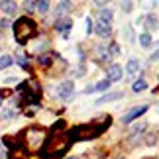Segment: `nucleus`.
I'll return each mask as SVG.
<instances>
[{
  "label": "nucleus",
  "instance_id": "obj_31",
  "mask_svg": "<svg viewBox=\"0 0 159 159\" xmlns=\"http://www.w3.org/2000/svg\"><path fill=\"white\" fill-rule=\"evenodd\" d=\"M151 61H159V49L155 51V53H151V57H149Z\"/></svg>",
  "mask_w": 159,
  "mask_h": 159
},
{
  "label": "nucleus",
  "instance_id": "obj_18",
  "mask_svg": "<svg viewBox=\"0 0 159 159\" xmlns=\"http://www.w3.org/2000/svg\"><path fill=\"white\" fill-rule=\"evenodd\" d=\"M35 10L41 12V14H45L47 10H49V2L47 0H41V2H35Z\"/></svg>",
  "mask_w": 159,
  "mask_h": 159
},
{
  "label": "nucleus",
  "instance_id": "obj_27",
  "mask_svg": "<svg viewBox=\"0 0 159 159\" xmlns=\"http://www.w3.org/2000/svg\"><path fill=\"white\" fill-rule=\"evenodd\" d=\"M14 116H16L14 110H4V118H14Z\"/></svg>",
  "mask_w": 159,
  "mask_h": 159
},
{
  "label": "nucleus",
  "instance_id": "obj_6",
  "mask_svg": "<svg viewBox=\"0 0 159 159\" xmlns=\"http://www.w3.org/2000/svg\"><path fill=\"white\" fill-rule=\"evenodd\" d=\"M145 112H148V106H138V108H132L130 112H126L124 116H122V122H124V124H132L134 120H138L139 116L145 114Z\"/></svg>",
  "mask_w": 159,
  "mask_h": 159
},
{
  "label": "nucleus",
  "instance_id": "obj_11",
  "mask_svg": "<svg viewBox=\"0 0 159 159\" xmlns=\"http://www.w3.org/2000/svg\"><path fill=\"white\" fill-rule=\"evenodd\" d=\"M118 98H122V93H110V94L100 96L94 104H104V102H112V100H118Z\"/></svg>",
  "mask_w": 159,
  "mask_h": 159
},
{
  "label": "nucleus",
  "instance_id": "obj_33",
  "mask_svg": "<svg viewBox=\"0 0 159 159\" xmlns=\"http://www.w3.org/2000/svg\"><path fill=\"white\" fill-rule=\"evenodd\" d=\"M67 159H79V157H67Z\"/></svg>",
  "mask_w": 159,
  "mask_h": 159
},
{
  "label": "nucleus",
  "instance_id": "obj_5",
  "mask_svg": "<svg viewBox=\"0 0 159 159\" xmlns=\"http://www.w3.org/2000/svg\"><path fill=\"white\" fill-rule=\"evenodd\" d=\"M73 93H75V84H73V81H63L57 87V90H55V94H57L59 98H63V100L71 98Z\"/></svg>",
  "mask_w": 159,
  "mask_h": 159
},
{
  "label": "nucleus",
  "instance_id": "obj_25",
  "mask_svg": "<svg viewBox=\"0 0 159 159\" xmlns=\"http://www.w3.org/2000/svg\"><path fill=\"white\" fill-rule=\"evenodd\" d=\"M18 63L26 69V67H28V57H26V55H18Z\"/></svg>",
  "mask_w": 159,
  "mask_h": 159
},
{
  "label": "nucleus",
  "instance_id": "obj_1",
  "mask_svg": "<svg viewBox=\"0 0 159 159\" xmlns=\"http://www.w3.org/2000/svg\"><path fill=\"white\" fill-rule=\"evenodd\" d=\"M71 145V136L69 134H51L47 138V142L43 143L39 155L43 159H55V157H61L65 155V151L69 149Z\"/></svg>",
  "mask_w": 159,
  "mask_h": 159
},
{
  "label": "nucleus",
  "instance_id": "obj_14",
  "mask_svg": "<svg viewBox=\"0 0 159 159\" xmlns=\"http://www.w3.org/2000/svg\"><path fill=\"white\" fill-rule=\"evenodd\" d=\"M108 89H110V81H106V79L94 84V93H106Z\"/></svg>",
  "mask_w": 159,
  "mask_h": 159
},
{
  "label": "nucleus",
  "instance_id": "obj_30",
  "mask_svg": "<svg viewBox=\"0 0 159 159\" xmlns=\"http://www.w3.org/2000/svg\"><path fill=\"white\" fill-rule=\"evenodd\" d=\"M93 93H94V87H93V84H89V87L84 89V94H93Z\"/></svg>",
  "mask_w": 159,
  "mask_h": 159
},
{
  "label": "nucleus",
  "instance_id": "obj_22",
  "mask_svg": "<svg viewBox=\"0 0 159 159\" xmlns=\"http://www.w3.org/2000/svg\"><path fill=\"white\" fill-rule=\"evenodd\" d=\"M100 20H104V22H112V12H110L108 8H104V10H100Z\"/></svg>",
  "mask_w": 159,
  "mask_h": 159
},
{
  "label": "nucleus",
  "instance_id": "obj_17",
  "mask_svg": "<svg viewBox=\"0 0 159 159\" xmlns=\"http://www.w3.org/2000/svg\"><path fill=\"white\" fill-rule=\"evenodd\" d=\"M151 41H153V39H151L149 34H142V35H139V45H142V47H149Z\"/></svg>",
  "mask_w": 159,
  "mask_h": 159
},
{
  "label": "nucleus",
  "instance_id": "obj_4",
  "mask_svg": "<svg viewBox=\"0 0 159 159\" xmlns=\"http://www.w3.org/2000/svg\"><path fill=\"white\" fill-rule=\"evenodd\" d=\"M24 138H26L30 148H38V145L41 143V139L45 138V132L41 130V128H30V130L24 134Z\"/></svg>",
  "mask_w": 159,
  "mask_h": 159
},
{
  "label": "nucleus",
  "instance_id": "obj_7",
  "mask_svg": "<svg viewBox=\"0 0 159 159\" xmlns=\"http://www.w3.org/2000/svg\"><path fill=\"white\" fill-rule=\"evenodd\" d=\"M71 26H73V20H71V18H59V20L55 22V30H57V32H61L65 38H67V34H69Z\"/></svg>",
  "mask_w": 159,
  "mask_h": 159
},
{
  "label": "nucleus",
  "instance_id": "obj_32",
  "mask_svg": "<svg viewBox=\"0 0 159 159\" xmlns=\"http://www.w3.org/2000/svg\"><path fill=\"white\" fill-rule=\"evenodd\" d=\"M0 26H2V28H8V26H10V22H8V20H6V18H4V20L0 22Z\"/></svg>",
  "mask_w": 159,
  "mask_h": 159
},
{
  "label": "nucleus",
  "instance_id": "obj_24",
  "mask_svg": "<svg viewBox=\"0 0 159 159\" xmlns=\"http://www.w3.org/2000/svg\"><path fill=\"white\" fill-rule=\"evenodd\" d=\"M145 128H148V124H138V126L132 130V136H138V134H142V132L145 130Z\"/></svg>",
  "mask_w": 159,
  "mask_h": 159
},
{
  "label": "nucleus",
  "instance_id": "obj_28",
  "mask_svg": "<svg viewBox=\"0 0 159 159\" xmlns=\"http://www.w3.org/2000/svg\"><path fill=\"white\" fill-rule=\"evenodd\" d=\"M155 139H157V138H155V134H151V136L145 139V142H148V145H151V143H155Z\"/></svg>",
  "mask_w": 159,
  "mask_h": 159
},
{
  "label": "nucleus",
  "instance_id": "obj_13",
  "mask_svg": "<svg viewBox=\"0 0 159 159\" xmlns=\"http://www.w3.org/2000/svg\"><path fill=\"white\" fill-rule=\"evenodd\" d=\"M96 55H98V59H100V61H110V53H108L106 47H102V45L96 47Z\"/></svg>",
  "mask_w": 159,
  "mask_h": 159
},
{
  "label": "nucleus",
  "instance_id": "obj_9",
  "mask_svg": "<svg viewBox=\"0 0 159 159\" xmlns=\"http://www.w3.org/2000/svg\"><path fill=\"white\" fill-rule=\"evenodd\" d=\"M96 34L100 35V38H108L110 34H112V28H110V24L108 22H104V20H98L96 22Z\"/></svg>",
  "mask_w": 159,
  "mask_h": 159
},
{
  "label": "nucleus",
  "instance_id": "obj_12",
  "mask_svg": "<svg viewBox=\"0 0 159 159\" xmlns=\"http://www.w3.org/2000/svg\"><path fill=\"white\" fill-rule=\"evenodd\" d=\"M126 71H128V75H136V73L139 71V61L138 59H130V61H128Z\"/></svg>",
  "mask_w": 159,
  "mask_h": 159
},
{
  "label": "nucleus",
  "instance_id": "obj_19",
  "mask_svg": "<svg viewBox=\"0 0 159 159\" xmlns=\"http://www.w3.org/2000/svg\"><path fill=\"white\" fill-rule=\"evenodd\" d=\"M108 53H110V57H118L120 55V45L116 43V41H112L110 47H108Z\"/></svg>",
  "mask_w": 159,
  "mask_h": 159
},
{
  "label": "nucleus",
  "instance_id": "obj_29",
  "mask_svg": "<svg viewBox=\"0 0 159 159\" xmlns=\"http://www.w3.org/2000/svg\"><path fill=\"white\" fill-rule=\"evenodd\" d=\"M122 8H124V12H130V8H132V2H122Z\"/></svg>",
  "mask_w": 159,
  "mask_h": 159
},
{
  "label": "nucleus",
  "instance_id": "obj_21",
  "mask_svg": "<svg viewBox=\"0 0 159 159\" xmlns=\"http://www.w3.org/2000/svg\"><path fill=\"white\" fill-rule=\"evenodd\" d=\"M71 6H73L71 2H59V4H57V14H67Z\"/></svg>",
  "mask_w": 159,
  "mask_h": 159
},
{
  "label": "nucleus",
  "instance_id": "obj_2",
  "mask_svg": "<svg viewBox=\"0 0 159 159\" xmlns=\"http://www.w3.org/2000/svg\"><path fill=\"white\" fill-rule=\"evenodd\" d=\"M112 118L110 116H104L100 118L98 122H93V124H83V126H77L69 136H71V142H83V139H93V138H98L102 132L110 126Z\"/></svg>",
  "mask_w": 159,
  "mask_h": 159
},
{
  "label": "nucleus",
  "instance_id": "obj_3",
  "mask_svg": "<svg viewBox=\"0 0 159 159\" xmlns=\"http://www.w3.org/2000/svg\"><path fill=\"white\" fill-rule=\"evenodd\" d=\"M14 38H16V41L18 43H28L30 39L34 38L35 34H38V26H35V22L32 20V18H20V20H16V24L14 26Z\"/></svg>",
  "mask_w": 159,
  "mask_h": 159
},
{
  "label": "nucleus",
  "instance_id": "obj_35",
  "mask_svg": "<svg viewBox=\"0 0 159 159\" xmlns=\"http://www.w3.org/2000/svg\"><path fill=\"white\" fill-rule=\"evenodd\" d=\"M157 90H159V87H157Z\"/></svg>",
  "mask_w": 159,
  "mask_h": 159
},
{
  "label": "nucleus",
  "instance_id": "obj_20",
  "mask_svg": "<svg viewBox=\"0 0 159 159\" xmlns=\"http://www.w3.org/2000/svg\"><path fill=\"white\" fill-rule=\"evenodd\" d=\"M38 63L43 65V67H49V65H51V55H47V53L39 55V57H38Z\"/></svg>",
  "mask_w": 159,
  "mask_h": 159
},
{
  "label": "nucleus",
  "instance_id": "obj_16",
  "mask_svg": "<svg viewBox=\"0 0 159 159\" xmlns=\"http://www.w3.org/2000/svg\"><path fill=\"white\" fill-rule=\"evenodd\" d=\"M12 63H14V59H12L10 55H2V57H0V71H2V69H8Z\"/></svg>",
  "mask_w": 159,
  "mask_h": 159
},
{
  "label": "nucleus",
  "instance_id": "obj_23",
  "mask_svg": "<svg viewBox=\"0 0 159 159\" xmlns=\"http://www.w3.org/2000/svg\"><path fill=\"white\" fill-rule=\"evenodd\" d=\"M148 28H151V30H157L159 26H157V18L151 14V16H148Z\"/></svg>",
  "mask_w": 159,
  "mask_h": 159
},
{
  "label": "nucleus",
  "instance_id": "obj_10",
  "mask_svg": "<svg viewBox=\"0 0 159 159\" xmlns=\"http://www.w3.org/2000/svg\"><path fill=\"white\" fill-rule=\"evenodd\" d=\"M0 8L4 10V14L6 16H12V14H16V2H8V0H2V2H0Z\"/></svg>",
  "mask_w": 159,
  "mask_h": 159
},
{
  "label": "nucleus",
  "instance_id": "obj_34",
  "mask_svg": "<svg viewBox=\"0 0 159 159\" xmlns=\"http://www.w3.org/2000/svg\"><path fill=\"white\" fill-rule=\"evenodd\" d=\"M0 104H2V98H0Z\"/></svg>",
  "mask_w": 159,
  "mask_h": 159
},
{
  "label": "nucleus",
  "instance_id": "obj_26",
  "mask_svg": "<svg viewBox=\"0 0 159 159\" xmlns=\"http://www.w3.org/2000/svg\"><path fill=\"white\" fill-rule=\"evenodd\" d=\"M93 32H94V24L90 18H87V34H93Z\"/></svg>",
  "mask_w": 159,
  "mask_h": 159
},
{
  "label": "nucleus",
  "instance_id": "obj_15",
  "mask_svg": "<svg viewBox=\"0 0 159 159\" xmlns=\"http://www.w3.org/2000/svg\"><path fill=\"white\" fill-rule=\"evenodd\" d=\"M145 89H148V83H145L143 79H139V81H136V83L132 84V90H134V93H142V90H145Z\"/></svg>",
  "mask_w": 159,
  "mask_h": 159
},
{
  "label": "nucleus",
  "instance_id": "obj_8",
  "mask_svg": "<svg viewBox=\"0 0 159 159\" xmlns=\"http://www.w3.org/2000/svg\"><path fill=\"white\" fill-rule=\"evenodd\" d=\"M124 77L122 75V67L120 65H110V69H108V73H106V81H120V79Z\"/></svg>",
  "mask_w": 159,
  "mask_h": 159
}]
</instances>
